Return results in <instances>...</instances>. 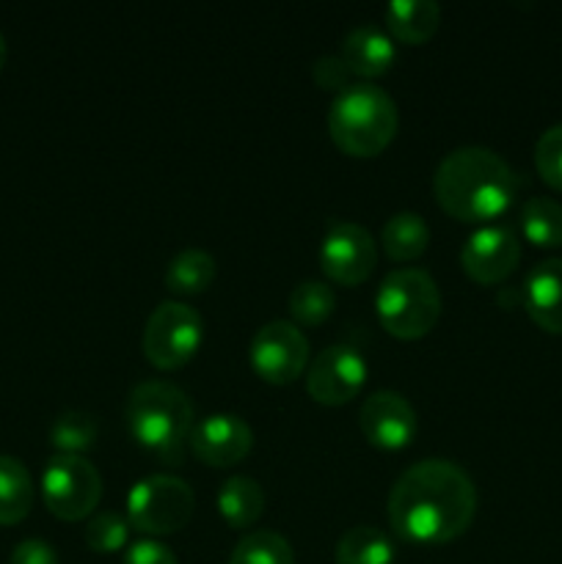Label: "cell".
<instances>
[{"label":"cell","mask_w":562,"mask_h":564,"mask_svg":"<svg viewBox=\"0 0 562 564\" xmlns=\"http://www.w3.org/2000/svg\"><path fill=\"white\" fill-rule=\"evenodd\" d=\"M477 512V488L457 463L428 457L400 474L389 494V523L397 538L441 545L461 538Z\"/></svg>","instance_id":"6da1fadb"},{"label":"cell","mask_w":562,"mask_h":564,"mask_svg":"<svg viewBox=\"0 0 562 564\" xmlns=\"http://www.w3.org/2000/svg\"><path fill=\"white\" fill-rule=\"evenodd\" d=\"M433 193L455 220L479 224L505 213L518 193V174L485 147H457L439 163Z\"/></svg>","instance_id":"7a4b0ae2"},{"label":"cell","mask_w":562,"mask_h":564,"mask_svg":"<svg viewBox=\"0 0 562 564\" xmlns=\"http://www.w3.org/2000/svg\"><path fill=\"white\" fill-rule=\"evenodd\" d=\"M397 105L369 80L350 83L328 108V132L336 147L353 158L380 154L397 135Z\"/></svg>","instance_id":"3957f363"},{"label":"cell","mask_w":562,"mask_h":564,"mask_svg":"<svg viewBox=\"0 0 562 564\" xmlns=\"http://www.w3.org/2000/svg\"><path fill=\"white\" fill-rule=\"evenodd\" d=\"M125 419L138 444L165 460H180L193 430V402L169 380H143L127 397Z\"/></svg>","instance_id":"277c9868"},{"label":"cell","mask_w":562,"mask_h":564,"mask_svg":"<svg viewBox=\"0 0 562 564\" xmlns=\"http://www.w3.org/2000/svg\"><path fill=\"white\" fill-rule=\"evenodd\" d=\"M378 319L397 339L430 334L441 317V292L428 270L397 268L380 281L375 295Z\"/></svg>","instance_id":"5b68a950"},{"label":"cell","mask_w":562,"mask_h":564,"mask_svg":"<svg viewBox=\"0 0 562 564\" xmlns=\"http://www.w3.org/2000/svg\"><path fill=\"white\" fill-rule=\"evenodd\" d=\"M196 510L193 488L176 474H147L127 494V521L143 534H174Z\"/></svg>","instance_id":"8992f818"},{"label":"cell","mask_w":562,"mask_h":564,"mask_svg":"<svg viewBox=\"0 0 562 564\" xmlns=\"http://www.w3.org/2000/svg\"><path fill=\"white\" fill-rule=\"evenodd\" d=\"M42 499L61 521H80L102 499V477L83 455H53L42 474Z\"/></svg>","instance_id":"52a82bcc"},{"label":"cell","mask_w":562,"mask_h":564,"mask_svg":"<svg viewBox=\"0 0 562 564\" xmlns=\"http://www.w3.org/2000/svg\"><path fill=\"white\" fill-rule=\"evenodd\" d=\"M202 314L180 301H165L149 314L143 328V356L158 369H176L196 356L202 345Z\"/></svg>","instance_id":"ba28073f"},{"label":"cell","mask_w":562,"mask_h":564,"mask_svg":"<svg viewBox=\"0 0 562 564\" xmlns=\"http://www.w3.org/2000/svg\"><path fill=\"white\" fill-rule=\"evenodd\" d=\"M378 262L372 235L356 220H331L320 242V268L331 281L356 286L369 279Z\"/></svg>","instance_id":"9c48e42d"},{"label":"cell","mask_w":562,"mask_h":564,"mask_svg":"<svg viewBox=\"0 0 562 564\" xmlns=\"http://www.w3.org/2000/svg\"><path fill=\"white\" fill-rule=\"evenodd\" d=\"M309 361V339L290 319H270L251 339V367L268 383H292Z\"/></svg>","instance_id":"30bf717a"},{"label":"cell","mask_w":562,"mask_h":564,"mask_svg":"<svg viewBox=\"0 0 562 564\" xmlns=\"http://www.w3.org/2000/svg\"><path fill=\"white\" fill-rule=\"evenodd\" d=\"M367 361L353 345H328L306 369V391L323 405H345L361 391Z\"/></svg>","instance_id":"8fae6325"},{"label":"cell","mask_w":562,"mask_h":564,"mask_svg":"<svg viewBox=\"0 0 562 564\" xmlns=\"http://www.w3.org/2000/svg\"><path fill=\"white\" fill-rule=\"evenodd\" d=\"M521 262V242L505 224L474 229L461 248V264L477 284H499Z\"/></svg>","instance_id":"7c38bea8"},{"label":"cell","mask_w":562,"mask_h":564,"mask_svg":"<svg viewBox=\"0 0 562 564\" xmlns=\"http://www.w3.org/2000/svg\"><path fill=\"white\" fill-rule=\"evenodd\" d=\"M193 455L207 466H235L251 452L253 433L246 419L235 413H209V416L193 422L191 430Z\"/></svg>","instance_id":"4fadbf2b"},{"label":"cell","mask_w":562,"mask_h":564,"mask_svg":"<svg viewBox=\"0 0 562 564\" xmlns=\"http://www.w3.org/2000/svg\"><path fill=\"white\" fill-rule=\"evenodd\" d=\"M361 430L380 449H402L417 435V411L400 391H372L361 405Z\"/></svg>","instance_id":"5bb4252c"},{"label":"cell","mask_w":562,"mask_h":564,"mask_svg":"<svg viewBox=\"0 0 562 564\" xmlns=\"http://www.w3.org/2000/svg\"><path fill=\"white\" fill-rule=\"evenodd\" d=\"M339 58L345 61L353 75L369 80V77L389 72V66L395 64V39H391L389 31L375 25V22H361V25H353L345 33L339 44Z\"/></svg>","instance_id":"9a60e30c"},{"label":"cell","mask_w":562,"mask_h":564,"mask_svg":"<svg viewBox=\"0 0 562 564\" xmlns=\"http://www.w3.org/2000/svg\"><path fill=\"white\" fill-rule=\"evenodd\" d=\"M523 306L549 334L562 336V259H543L523 281Z\"/></svg>","instance_id":"2e32d148"},{"label":"cell","mask_w":562,"mask_h":564,"mask_svg":"<svg viewBox=\"0 0 562 564\" xmlns=\"http://www.w3.org/2000/svg\"><path fill=\"white\" fill-rule=\"evenodd\" d=\"M441 6L435 0H389L386 3V28L391 39L406 44H422L439 31Z\"/></svg>","instance_id":"e0dca14e"},{"label":"cell","mask_w":562,"mask_h":564,"mask_svg":"<svg viewBox=\"0 0 562 564\" xmlns=\"http://www.w3.org/2000/svg\"><path fill=\"white\" fill-rule=\"evenodd\" d=\"M218 510L229 527L248 529L259 521L264 510L262 485L246 474H235L218 488Z\"/></svg>","instance_id":"ac0fdd59"},{"label":"cell","mask_w":562,"mask_h":564,"mask_svg":"<svg viewBox=\"0 0 562 564\" xmlns=\"http://www.w3.org/2000/svg\"><path fill=\"white\" fill-rule=\"evenodd\" d=\"M36 488L25 463L11 455H0V527L20 523L31 512Z\"/></svg>","instance_id":"d6986e66"},{"label":"cell","mask_w":562,"mask_h":564,"mask_svg":"<svg viewBox=\"0 0 562 564\" xmlns=\"http://www.w3.org/2000/svg\"><path fill=\"white\" fill-rule=\"evenodd\" d=\"M215 273H218V264L213 253L204 248H182L165 268V286L176 295H196L213 284Z\"/></svg>","instance_id":"ffe728a7"},{"label":"cell","mask_w":562,"mask_h":564,"mask_svg":"<svg viewBox=\"0 0 562 564\" xmlns=\"http://www.w3.org/2000/svg\"><path fill=\"white\" fill-rule=\"evenodd\" d=\"M380 242L395 262H411L428 248L430 226L419 213H397L383 224Z\"/></svg>","instance_id":"44dd1931"},{"label":"cell","mask_w":562,"mask_h":564,"mask_svg":"<svg viewBox=\"0 0 562 564\" xmlns=\"http://www.w3.org/2000/svg\"><path fill=\"white\" fill-rule=\"evenodd\" d=\"M518 226L532 246L560 248L562 246V204L554 198L532 196L523 202L518 213Z\"/></svg>","instance_id":"7402d4cb"},{"label":"cell","mask_w":562,"mask_h":564,"mask_svg":"<svg viewBox=\"0 0 562 564\" xmlns=\"http://www.w3.org/2000/svg\"><path fill=\"white\" fill-rule=\"evenodd\" d=\"M336 564H395V545L380 529L353 527L336 543Z\"/></svg>","instance_id":"603a6c76"},{"label":"cell","mask_w":562,"mask_h":564,"mask_svg":"<svg viewBox=\"0 0 562 564\" xmlns=\"http://www.w3.org/2000/svg\"><path fill=\"white\" fill-rule=\"evenodd\" d=\"M229 564H295L290 540L270 529H257L237 540Z\"/></svg>","instance_id":"cb8c5ba5"},{"label":"cell","mask_w":562,"mask_h":564,"mask_svg":"<svg viewBox=\"0 0 562 564\" xmlns=\"http://www.w3.org/2000/svg\"><path fill=\"white\" fill-rule=\"evenodd\" d=\"M50 441L58 455H83L97 441V422L91 413L64 411L55 416L53 427H50Z\"/></svg>","instance_id":"d4e9b609"},{"label":"cell","mask_w":562,"mask_h":564,"mask_svg":"<svg viewBox=\"0 0 562 564\" xmlns=\"http://www.w3.org/2000/svg\"><path fill=\"white\" fill-rule=\"evenodd\" d=\"M336 295L325 281H301L290 292V314L301 325H320L331 317Z\"/></svg>","instance_id":"484cf974"},{"label":"cell","mask_w":562,"mask_h":564,"mask_svg":"<svg viewBox=\"0 0 562 564\" xmlns=\"http://www.w3.org/2000/svg\"><path fill=\"white\" fill-rule=\"evenodd\" d=\"M130 521L127 516L116 510H102L86 523V545L94 551V554H114V551H121L127 545V534H130Z\"/></svg>","instance_id":"4316f807"},{"label":"cell","mask_w":562,"mask_h":564,"mask_svg":"<svg viewBox=\"0 0 562 564\" xmlns=\"http://www.w3.org/2000/svg\"><path fill=\"white\" fill-rule=\"evenodd\" d=\"M534 169L543 176L545 185L562 191V124L540 132L538 143H534Z\"/></svg>","instance_id":"83f0119b"},{"label":"cell","mask_w":562,"mask_h":564,"mask_svg":"<svg viewBox=\"0 0 562 564\" xmlns=\"http://www.w3.org/2000/svg\"><path fill=\"white\" fill-rule=\"evenodd\" d=\"M312 77L320 88H331V91L339 94L342 88L350 86L353 72L347 69V64L339 55H323V58L314 61Z\"/></svg>","instance_id":"f1b7e54d"},{"label":"cell","mask_w":562,"mask_h":564,"mask_svg":"<svg viewBox=\"0 0 562 564\" xmlns=\"http://www.w3.org/2000/svg\"><path fill=\"white\" fill-rule=\"evenodd\" d=\"M125 564H180L176 554L165 543L154 538L136 540L130 549L125 551Z\"/></svg>","instance_id":"f546056e"},{"label":"cell","mask_w":562,"mask_h":564,"mask_svg":"<svg viewBox=\"0 0 562 564\" xmlns=\"http://www.w3.org/2000/svg\"><path fill=\"white\" fill-rule=\"evenodd\" d=\"M9 564H61V562H58V554H55V549L47 543V540L28 538L14 545V551H11L9 556Z\"/></svg>","instance_id":"4dcf8cb0"},{"label":"cell","mask_w":562,"mask_h":564,"mask_svg":"<svg viewBox=\"0 0 562 564\" xmlns=\"http://www.w3.org/2000/svg\"><path fill=\"white\" fill-rule=\"evenodd\" d=\"M6 53H9V47H6V36L0 33V69H3V64H6Z\"/></svg>","instance_id":"1f68e13d"}]
</instances>
